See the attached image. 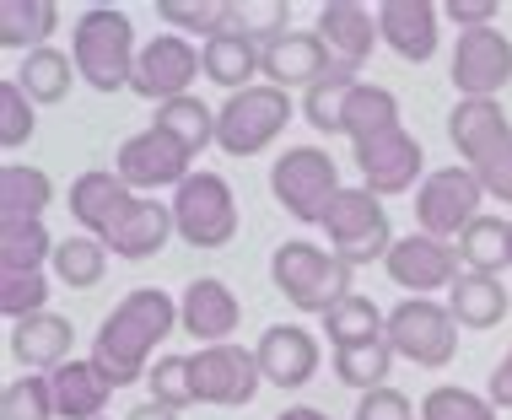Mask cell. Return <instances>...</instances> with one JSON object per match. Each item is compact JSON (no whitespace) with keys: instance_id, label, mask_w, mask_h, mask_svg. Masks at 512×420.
<instances>
[{"instance_id":"obj_28","label":"cell","mask_w":512,"mask_h":420,"mask_svg":"<svg viewBox=\"0 0 512 420\" xmlns=\"http://www.w3.org/2000/svg\"><path fill=\"white\" fill-rule=\"evenodd\" d=\"M60 27V0H0V49L38 54Z\"/></svg>"},{"instance_id":"obj_5","label":"cell","mask_w":512,"mask_h":420,"mask_svg":"<svg viewBox=\"0 0 512 420\" xmlns=\"http://www.w3.org/2000/svg\"><path fill=\"white\" fill-rule=\"evenodd\" d=\"M292 124V92L270 87V81H254V87L232 92L227 103L216 108V146L227 157H259L265 146L281 140V130Z\"/></svg>"},{"instance_id":"obj_2","label":"cell","mask_w":512,"mask_h":420,"mask_svg":"<svg viewBox=\"0 0 512 420\" xmlns=\"http://www.w3.org/2000/svg\"><path fill=\"white\" fill-rule=\"evenodd\" d=\"M135 22L119 6H87L71 27V60L76 76L92 92H119L135 76Z\"/></svg>"},{"instance_id":"obj_13","label":"cell","mask_w":512,"mask_h":420,"mask_svg":"<svg viewBox=\"0 0 512 420\" xmlns=\"http://www.w3.org/2000/svg\"><path fill=\"white\" fill-rule=\"evenodd\" d=\"M114 173H119L130 189H178L189 173H195V151L178 146L168 130L146 124L141 135H130V140L119 146Z\"/></svg>"},{"instance_id":"obj_8","label":"cell","mask_w":512,"mask_h":420,"mask_svg":"<svg viewBox=\"0 0 512 420\" xmlns=\"http://www.w3.org/2000/svg\"><path fill=\"white\" fill-rule=\"evenodd\" d=\"M480 200H486V189H480V178L469 173V167H437V173H426V184L415 189V227L426 237L453 243V237H464L480 216H486Z\"/></svg>"},{"instance_id":"obj_12","label":"cell","mask_w":512,"mask_h":420,"mask_svg":"<svg viewBox=\"0 0 512 420\" xmlns=\"http://www.w3.org/2000/svg\"><path fill=\"white\" fill-rule=\"evenodd\" d=\"M189 372H195V399L216 404V410H238V404H254L259 383V356L243 345H200V356H189Z\"/></svg>"},{"instance_id":"obj_23","label":"cell","mask_w":512,"mask_h":420,"mask_svg":"<svg viewBox=\"0 0 512 420\" xmlns=\"http://www.w3.org/2000/svg\"><path fill=\"white\" fill-rule=\"evenodd\" d=\"M71 345H76V324L60 313H33L22 324H11V361H22L27 372H54L71 361Z\"/></svg>"},{"instance_id":"obj_18","label":"cell","mask_w":512,"mask_h":420,"mask_svg":"<svg viewBox=\"0 0 512 420\" xmlns=\"http://www.w3.org/2000/svg\"><path fill=\"white\" fill-rule=\"evenodd\" d=\"M178 324L195 334L200 345H232V329L243 324V307L232 297L227 280L200 275V280H189L184 297H178Z\"/></svg>"},{"instance_id":"obj_27","label":"cell","mask_w":512,"mask_h":420,"mask_svg":"<svg viewBox=\"0 0 512 420\" xmlns=\"http://www.w3.org/2000/svg\"><path fill=\"white\" fill-rule=\"evenodd\" d=\"M507 286H502V275H475V270H464L459 280L448 286V313L459 318V329H496L507 318Z\"/></svg>"},{"instance_id":"obj_48","label":"cell","mask_w":512,"mask_h":420,"mask_svg":"<svg viewBox=\"0 0 512 420\" xmlns=\"http://www.w3.org/2000/svg\"><path fill=\"white\" fill-rule=\"evenodd\" d=\"M442 17L459 33H475V27H491V17H502V6L496 0H442Z\"/></svg>"},{"instance_id":"obj_20","label":"cell","mask_w":512,"mask_h":420,"mask_svg":"<svg viewBox=\"0 0 512 420\" xmlns=\"http://www.w3.org/2000/svg\"><path fill=\"white\" fill-rule=\"evenodd\" d=\"M173 232H178L173 227V205L151 200V194H135V200L124 205V216L103 232V248L114 259H151V254L168 248Z\"/></svg>"},{"instance_id":"obj_45","label":"cell","mask_w":512,"mask_h":420,"mask_svg":"<svg viewBox=\"0 0 512 420\" xmlns=\"http://www.w3.org/2000/svg\"><path fill=\"white\" fill-rule=\"evenodd\" d=\"M38 130V108L27 103V92L17 81H0V151H17L27 146Z\"/></svg>"},{"instance_id":"obj_40","label":"cell","mask_w":512,"mask_h":420,"mask_svg":"<svg viewBox=\"0 0 512 420\" xmlns=\"http://www.w3.org/2000/svg\"><path fill=\"white\" fill-rule=\"evenodd\" d=\"M157 17L173 22L178 33H200L211 44L216 33L232 27V0H157Z\"/></svg>"},{"instance_id":"obj_7","label":"cell","mask_w":512,"mask_h":420,"mask_svg":"<svg viewBox=\"0 0 512 420\" xmlns=\"http://www.w3.org/2000/svg\"><path fill=\"white\" fill-rule=\"evenodd\" d=\"M173 227L189 248H227L238 237V194L221 173L195 167L173 189Z\"/></svg>"},{"instance_id":"obj_44","label":"cell","mask_w":512,"mask_h":420,"mask_svg":"<svg viewBox=\"0 0 512 420\" xmlns=\"http://www.w3.org/2000/svg\"><path fill=\"white\" fill-rule=\"evenodd\" d=\"M151 404H168V410H189L195 399V372H189V356H162L151 367Z\"/></svg>"},{"instance_id":"obj_46","label":"cell","mask_w":512,"mask_h":420,"mask_svg":"<svg viewBox=\"0 0 512 420\" xmlns=\"http://www.w3.org/2000/svg\"><path fill=\"white\" fill-rule=\"evenodd\" d=\"M469 173L480 178V189H486L491 200L512 205V130H507L502 140H496V146H491L480 162H469Z\"/></svg>"},{"instance_id":"obj_34","label":"cell","mask_w":512,"mask_h":420,"mask_svg":"<svg viewBox=\"0 0 512 420\" xmlns=\"http://www.w3.org/2000/svg\"><path fill=\"white\" fill-rule=\"evenodd\" d=\"M459 259H464V270H475V275H502L512 264V221L480 216L475 227L459 237Z\"/></svg>"},{"instance_id":"obj_49","label":"cell","mask_w":512,"mask_h":420,"mask_svg":"<svg viewBox=\"0 0 512 420\" xmlns=\"http://www.w3.org/2000/svg\"><path fill=\"white\" fill-rule=\"evenodd\" d=\"M486 399L496 404V410H512V350L502 361L491 367V383H486Z\"/></svg>"},{"instance_id":"obj_22","label":"cell","mask_w":512,"mask_h":420,"mask_svg":"<svg viewBox=\"0 0 512 420\" xmlns=\"http://www.w3.org/2000/svg\"><path fill=\"white\" fill-rule=\"evenodd\" d=\"M130 200H135V189L124 184L119 173H108V167H87V173L71 184V221L87 237H98V243H103V232L124 216V205H130Z\"/></svg>"},{"instance_id":"obj_24","label":"cell","mask_w":512,"mask_h":420,"mask_svg":"<svg viewBox=\"0 0 512 420\" xmlns=\"http://www.w3.org/2000/svg\"><path fill=\"white\" fill-rule=\"evenodd\" d=\"M54 383V410H60V420H103V404L114 399V383L103 377L98 361H65V367L49 372Z\"/></svg>"},{"instance_id":"obj_21","label":"cell","mask_w":512,"mask_h":420,"mask_svg":"<svg viewBox=\"0 0 512 420\" xmlns=\"http://www.w3.org/2000/svg\"><path fill=\"white\" fill-rule=\"evenodd\" d=\"M335 70H345V65L329 54V44L318 33H286L265 49V76H270V87H281V92L313 87V81L335 76Z\"/></svg>"},{"instance_id":"obj_39","label":"cell","mask_w":512,"mask_h":420,"mask_svg":"<svg viewBox=\"0 0 512 420\" xmlns=\"http://www.w3.org/2000/svg\"><path fill=\"white\" fill-rule=\"evenodd\" d=\"M286 17H292V0H232V33H243L259 49H270L275 38L292 33Z\"/></svg>"},{"instance_id":"obj_42","label":"cell","mask_w":512,"mask_h":420,"mask_svg":"<svg viewBox=\"0 0 512 420\" xmlns=\"http://www.w3.org/2000/svg\"><path fill=\"white\" fill-rule=\"evenodd\" d=\"M421 420H496V404L459 383H442L421 399Z\"/></svg>"},{"instance_id":"obj_6","label":"cell","mask_w":512,"mask_h":420,"mask_svg":"<svg viewBox=\"0 0 512 420\" xmlns=\"http://www.w3.org/2000/svg\"><path fill=\"white\" fill-rule=\"evenodd\" d=\"M324 232H329V254L351 270L362 264H383L389 248L399 243L394 237V221H389V205L378 200L372 189H340L335 205L324 216Z\"/></svg>"},{"instance_id":"obj_25","label":"cell","mask_w":512,"mask_h":420,"mask_svg":"<svg viewBox=\"0 0 512 420\" xmlns=\"http://www.w3.org/2000/svg\"><path fill=\"white\" fill-rule=\"evenodd\" d=\"M507 130H512V124H507V114H502V103H496V97H459V103H453V114H448V140L459 146L464 167L486 157V151Z\"/></svg>"},{"instance_id":"obj_1","label":"cell","mask_w":512,"mask_h":420,"mask_svg":"<svg viewBox=\"0 0 512 420\" xmlns=\"http://www.w3.org/2000/svg\"><path fill=\"white\" fill-rule=\"evenodd\" d=\"M173 329H178V302L162 286H141L130 297H119L114 313L98 324V334H92V361L103 367V377L114 388H130L141 377H151V367H157L151 356H157V345Z\"/></svg>"},{"instance_id":"obj_16","label":"cell","mask_w":512,"mask_h":420,"mask_svg":"<svg viewBox=\"0 0 512 420\" xmlns=\"http://www.w3.org/2000/svg\"><path fill=\"white\" fill-rule=\"evenodd\" d=\"M318 38L329 44V54L345 65V70H362L372 60V49L383 44L378 33V6H362V0H324L318 6Z\"/></svg>"},{"instance_id":"obj_29","label":"cell","mask_w":512,"mask_h":420,"mask_svg":"<svg viewBox=\"0 0 512 420\" xmlns=\"http://www.w3.org/2000/svg\"><path fill=\"white\" fill-rule=\"evenodd\" d=\"M324 334L329 350H351V345H372V340H389V313H378V302L351 291L345 302H335L324 313Z\"/></svg>"},{"instance_id":"obj_4","label":"cell","mask_w":512,"mask_h":420,"mask_svg":"<svg viewBox=\"0 0 512 420\" xmlns=\"http://www.w3.org/2000/svg\"><path fill=\"white\" fill-rule=\"evenodd\" d=\"M270 194L302 227H324L329 205L340 194V167L324 146H286L270 167Z\"/></svg>"},{"instance_id":"obj_11","label":"cell","mask_w":512,"mask_h":420,"mask_svg":"<svg viewBox=\"0 0 512 420\" xmlns=\"http://www.w3.org/2000/svg\"><path fill=\"white\" fill-rule=\"evenodd\" d=\"M195 76H205V70H200V49L189 44L184 33H157L151 44H141V54H135L130 92L146 97L151 108H162V103H173V97H189Z\"/></svg>"},{"instance_id":"obj_14","label":"cell","mask_w":512,"mask_h":420,"mask_svg":"<svg viewBox=\"0 0 512 420\" xmlns=\"http://www.w3.org/2000/svg\"><path fill=\"white\" fill-rule=\"evenodd\" d=\"M459 264H464L459 243H442V237H426V232H405L389 248V259H383V275H389L405 297H432V291L459 280Z\"/></svg>"},{"instance_id":"obj_35","label":"cell","mask_w":512,"mask_h":420,"mask_svg":"<svg viewBox=\"0 0 512 420\" xmlns=\"http://www.w3.org/2000/svg\"><path fill=\"white\" fill-rule=\"evenodd\" d=\"M399 124V97L389 87H372V81H356L351 103H345V140L362 146V140L383 135Z\"/></svg>"},{"instance_id":"obj_51","label":"cell","mask_w":512,"mask_h":420,"mask_svg":"<svg viewBox=\"0 0 512 420\" xmlns=\"http://www.w3.org/2000/svg\"><path fill=\"white\" fill-rule=\"evenodd\" d=\"M275 420H335V415H324V410H313V404H292V410H281Z\"/></svg>"},{"instance_id":"obj_32","label":"cell","mask_w":512,"mask_h":420,"mask_svg":"<svg viewBox=\"0 0 512 420\" xmlns=\"http://www.w3.org/2000/svg\"><path fill=\"white\" fill-rule=\"evenodd\" d=\"M54 237L44 221H0V275H33L54 264Z\"/></svg>"},{"instance_id":"obj_19","label":"cell","mask_w":512,"mask_h":420,"mask_svg":"<svg viewBox=\"0 0 512 420\" xmlns=\"http://www.w3.org/2000/svg\"><path fill=\"white\" fill-rule=\"evenodd\" d=\"M378 33L405 65H426L437 54L442 6H432V0H378Z\"/></svg>"},{"instance_id":"obj_47","label":"cell","mask_w":512,"mask_h":420,"mask_svg":"<svg viewBox=\"0 0 512 420\" xmlns=\"http://www.w3.org/2000/svg\"><path fill=\"white\" fill-rule=\"evenodd\" d=\"M356 420H415V404L399 388H372L356 399Z\"/></svg>"},{"instance_id":"obj_9","label":"cell","mask_w":512,"mask_h":420,"mask_svg":"<svg viewBox=\"0 0 512 420\" xmlns=\"http://www.w3.org/2000/svg\"><path fill=\"white\" fill-rule=\"evenodd\" d=\"M389 345L410 367H448L453 350H459V318L448 313V302L405 297L389 313Z\"/></svg>"},{"instance_id":"obj_36","label":"cell","mask_w":512,"mask_h":420,"mask_svg":"<svg viewBox=\"0 0 512 420\" xmlns=\"http://www.w3.org/2000/svg\"><path fill=\"white\" fill-rule=\"evenodd\" d=\"M54 280L60 286H71V291H92L98 280L108 275V248L98 243V237H60V248H54Z\"/></svg>"},{"instance_id":"obj_17","label":"cell","mask_w":512,"mask_h":420,"mask_svg":"<svg viewBox=\"0 0 512 420\" xmlns=\"http://www.w3.org/2000/svg\"><path fill=\"white\" fill-rule=\"evenodd\" d=\"M259 356V372H265V383H275L281 394H292V388H308L318 377V340L302 324H270L259 334L254 345Z\"/></svg>"},{"instance_id":"obj_31","label":"cell","mask_w":512,"mask_h":420,"mask_svg":"<svg viewBox=\"0 0 512 420\" xmlns=\"http://www.w3.org/2000/svg\"><path fill=\"white\" fill-rule=\"evenodd\" d=\"M71 81H76V60L65 49H38V54H22L17 65V87L27 92V103H65L71 97Z\"/></svg>"},{"instance_id":"obj_37","label":"cell","mask_w":512,"mask_h":420,"mask_svg":"<svg viewBox=\"0 0 512 420\" xmlns=\"http://www.w3.org/2000/svg\"><path fill=\"white\" fill-rule=\"evenodd\" d=\"M394 345L389 340H372V345H351V350H335V377L356 394H372V388H389V372H394Z\"/></svg>"},{"instance_id":"obj_30","label":"cell","mask_w":512,"mask_h":420,"mask_svg":"<svg viewBox=\"0 0 512 420\" xmlns=\"http://www.w3.org/2000/svg\"><path fill=\"white\" fill-rule=\"evenodd\" d=\"M49 200L54 184L44 167H22V162L0 167V221H44Z\"/></svg>"},{"instance_id":"obj_38","label":"cell","mask_w":512,"mask_h":420,"mask_svg":"<svg viewBox=\"0 0 512 420\" xmlns=\"http://www.w3.org/2000/svg\"><path fill=\"white\" fill-rule=\"evenodd\" d=\"M351 92H356V70H335V76L313 81L308 97H302V119L318 135H345V103H351Z\"/></svg>"},{"instance_id":"obj_26","label":"cell","mask_w":512,"mask_h":420,"mask_svg":"<svg viewBox=\"0 0 512 420\" xmlns=\"http://www.w3.org/2000/svg\"><path fill=\"white\" fill-rule=\"evenodd\" d=\"M200 70H205V81H216V87H227V92H243V87H254V76L265 70V49L259 44H248L243 33H216L211 44H200Z\"/></svg>"},{"instance_id":"obj_52","label":"cell","mask_w":512,"mask_h":420,"mask_svg":"<svg viewBox=\"0 0 512 420\" xmlns=\"http://www.w3.org/2000/svg\"><path fill=\"white\" fill-rule=\"evenodd\" d=\"M103 420H108V415H103Z\"/></svg>"},{"instance_id":"obj_43","label":"cell","mask_w":512,"mask_h":420,"mask_svg":"<svg viewBox=\"0 0 512 420\" xmlns=\"http://www.w3.org/2000/svg\"><path fill=\"white\" fill-rule=\"evenodd\" d=\"M0 313H6L11 324H22V318H33V313H49V275L44 270L0 275Z\"/></svg>"},{"instance_id":"obj_50","label":"cell","mask_w":512,"mask_h":420,"mask_svg":"<svg viewBox=\"0 0 512 420\" xmlns=\"http://www.w3.org/2000/svg\"><path fill=\"white\" fill-rule=\"evenodd\" d=\"M130 420H178V410H168V404H135Z\"/></svg>"},{"instance_id":"obj_41","label":"cell","mask_w":512,"mask_h":420,"mask_svg":"<svg viewBox=\"0 0 512 420\" xmlns=\"http://www.w3.org/2000/svg\"><path fill=\"white\" fill-rule=\"evenodd\" d=\"M54 383L44 372H22L0 394V420H54Z\"/></svg>"},{"instance_id":"obj_33","label":"cell","mask_w":512,"mask_h":420,"mask_svg":"<svg viewBox=\"0 0 512 420\" xmlns=\"http://www.w3.org/2000/svg\"><path fill=\"white\" fill-rule=\"evenodd\" d=\"M151 124H157V130H168L178 146H189L195 157H200L205 146H216V114H211V103H200L195 92L173 97V103H162V108H151Z\"/></svg>"},{"instance_id":"obj_3","label":"cell","mask_w":512,"mask_h":420,"mask_svg":"<svg viewBox=\"0 0 512 420\" xmlns=\"http://www.w3.org/2000/svg\"><path fill=\"white\" fill-rule=\"evenodd\" d=\"M270 280L297 313H318L324 318L335 302L351 297V264H340L329 248L308 243V237H286L270 254Z\"/></svg>"},{"instance_id":"obj_15","label":"cell","mask_w":512,"mask_h":420,"mask_svg":"<svg viewBox=\"0 0 512 420\" xmlns=\"http://www.w3.org/2000/svg\"><path fill=\"white\" fill-rule=\"evenodd\" d=\"M448 76H453V92L459 97H496L512 81V38L496 33V27L459 33Z\"/></svg>"},{"instance_id":"obj_10","label":"cell","mask_w":512,"mask_h":420,"mask_svg":"<svg viewBox=\"0 0 512 420\" xmlns=\"http://www.w3.org/2000/svg\"><path fill=\"white\" fill-rule=\"evenodd\" d=\"M356 157V173H362V189H372L378 200H389V194H410L421 189V167H426V151L421 140H415L405 124H394V130L362 140V146H351Z\"/></svg>"}]
</instances>
